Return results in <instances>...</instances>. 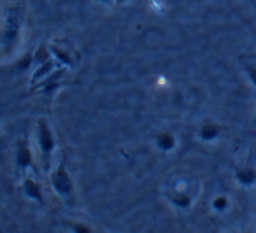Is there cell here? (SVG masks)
<instances>
[{"instance_id": "cell-1", "label": "cell", "mask_w": 256, "mask_h": 233, "mask_svg": "<svg viewBox=\"0 0 256 233\" xmlns=\"http://www.w3.org/2000/svg\"><path fill=\"white\" fill-rule=\"evenodd\" d=\"M26 16V2L25 0H11L4 8V18H2V53L9 56L16 50L22 36V28L25 25Z\"/></svg>"}, {"instance_id": "cell-2", "label": "cell", "mask_w": 256, "mask_h": 233, "mask_svg": "<svg viewBox=\"0 0 256 233\" xmlns=\"http://www.w3.org/2000/svg\"><path fill=\"white\" fill-rule=\"evenodd\" d=\"M36 140H37V148H39V152H40L44 170L50 172L51 158H53V152H54V149H56V138H54L53 128H51L50 121H48L46 118H39V120H37Z\"/></svg>"}, {"instance_id": "cell-3", "label": "cell", "mask_w": 256, "mask_h": 233, "mask_svg": "<svg viewBox=\"0 0 256 233\" xmlns=\"http://www.w3.org/2000/svg\"><path fill=\"white\" fill-rule=\"evenodd\" d=\"M51 188L53 191L62 198H72L74 196V180H72L70 172L65 166V162H62L50 176Z\"/></svg>"}, {"instance_id": "cell-4", "label": "cell", "mask_w": 256, "mask_h": 233, "mask_svg": "<svg viewBox=\"0 0 256 233\" xmlns=\"http://www.w3.org/2000/svg\"><path fill=\"white\" fill-rule=\"evenodd\" d=\"M14 162L18 170H28L34 166V152L30 148L28 140L18 138L14 146Z\"/></svg>"}, {"instance_id": "cell-5", "label": "cell", "mask_w": 256, "mask_h": 233, "mask_svg": "<svg viewBox=\"0 0 256 233\" xmlns=\"http://www.w3.org/2000/svg\"><path fill=\"white\" fill-rule=\"evenodd\" d=\"M22 190L23 194H25L28 200L36 202V204L42 205L44 204V193H42V188H40L39 180L32 176H26L22 182Z\"/></svg>"}, {"instance_id": "cell-6", "label": "cell", "mask_w": 256, "mask_h": 233, "mask_svg": "<svg viewBox=\"0 0 256 233\" xmlns=\"http://www.w3.org/2000/svg\"><path fill=\"white\" fill-rule=\"evenodd\" d=\"M58 64H60V62H58L56 58H51L50 62H46V64L36 67V70L32 72V78H30V86H32V90L36 88L37 84H40L46 78H50L56 68H60L58 67Z\"/></svg>"}, {"instance_id": "cell-7", "label": "cell", "mask_w": 256, "mask_h": 233, "mask_svg": "<svg viewBox=\"0 0 256 233\" xmlns=\"http://www.w3.org/2000/svg\"><path fill=\"white\" fill-rule=\"evenodd\" d=\"M167 200L174 205L176 208H181V210H190L193 205V196L188 191L181 190V188H174L167 193Z\"/></svg>"}, {"instance_id": "cell-8", "label": "cell", "mask_w": 256, "mask_h": 233, "mask_svg": "<svg viewBox=\"0 0 256 233\" xmlns=\"http://www.w3.org/2000/svg\"><path fill=\"white\" fill-rule=\"evenodd\" d=\"M154 144H156V148L160 149V151L172 152L176 148H178V138H176V135L172 134V132L162 130L154 135Z\"/></svg>"}, {"instance_id": "cell-9", "label": "cell", "mask_w": 256, "mask_h": 233, "mask_svg": "<svg viewBox=\"0 0 256 233\" xmlns=\"http://www.w3.org/2000/svg\"><path fill=\"white\" fill-rule=\"evenodd\" d=\"M221 132H223V128L218 123H214V121H206V123H202L198 128V138L204 142H214L216 138H220Z\"/></svg>"}, {"instance_id": "cell-10", "label": "cell", "mask_w": 256, "mask_h": 233, "mask_svg": "<svg viewBox=\"0 0 256 233\" xmlns=\"http://www.w3.org/2000/svg\"><path fill=\"white\" fill-rule=\"evenodd\" d=\"M235 180L244 188L254 186L256 184V168H252V166H244V168L235 170Z\"/></svg>"}, {"instance_id": "cell-11", "label": "cell", "mask_w": 256, "mask_h": 233, "mask_svg": "<svg viewBox=\"0 0 256 233\" xmlns=\"http://www.w3.org/2000/svg\"><path fill=\"white\" fill-rule=\"evenodd\" d=\"M51 58H54L53 51H51V44L40 42L39 46H37V50L34 51V65H36V67H39V65L50 62Z\"/></svg>"}, {"instance_id": "cell-12", "label": "cell", "mask_w": 256, "mask_h": 233, "mask_svg": "<svg viewBox=\"0 0 256 233\" xmlns=\"http://www.w3.org/2000/svg\"><path fill=\"white\" fill-rule=\"evenodd\" d=\"M51 51H53V56L56 58L62 65H65V67H72V65L76 64V60H74V56H72L70 51L64 50L60 44H56V42L51 44Z\"/></svg>"}, {"instance_id": "cell-13", "label": "cell", "mask_w": 256, "mask_h": 233, "mask_svg": "<svg viewBox=\"0 0 256 233\" xmlns=\"http://www.w3.org/2000/svg\"><path fill=\"white\" fill-rule=\"evenodd\" d=\"M232 202H230V196L228 194H216L210 202V208L218 214H224V212L230 208Z\"/></svg>"}, {"instance_id": "cell-14", "label": "cell", "mask_w": 256, "mask_h": 233, "mask_svg": "<svg viewBox=\"0 0 256 233\" xmlns=\"http://www.w3.org/2000/svg\"><path fill=\"white\" fill-rule=\"evenodd\" d=\"M67 224H68V228H70L72 232H76V233H92V232H93L92 226H90V224H84V222L68 221Z\"/></svg>"}, {"instance_id": "cell-15", "label": "cell", "mask_w": 256, "mask_h": 233, "mask_svg": "<svg viewBox=\"0 0 256 233\" xmlns=\"http://www.w3.org/2000/svg\"><path fill=\"white\" fill-rule=\"evenodd\" d=\"M32 65H34V53H30V54H25V56L16 64V67H18V70L26 72Z\"/></svg>"}, {"instance_id": "cell-16", "label": "cell", "mask_w": 256, "mask_h": 233, "mask_svg": "<svg viewBox=\"0 0 256 233\" xmlns=\"http://www.w3.org/2000/svg\"><path fill=\"white\" fill-rule=\"evenodd\" d=\"M244 72H246V76H248L249 82H251L252 86H256V67H252V65H246Z\"/></svg>"}, {"instance_id": "cell-17", "label": "cell", "mask_w": 256, "mask_h": 233, "mask_svg": "<svg viewBox=\"0 0 256 233\" xmlns=\"http://www.w3.org/2000/svg\"><path fill=\"white\" fill-rule=\"evenodd\" d=\"M95 2H100V4H106V6H109V4H116V0H95Z\"/></svg>"}, {"instance_id": "cell-18", "label": "cell", "mask_w": 256, "mask_h": 233, "mask_svg": "<svg viewBox=\"0 0 256 233\" xmlns=\"http://www.w3.org/2000/svg\"><path fill=\"white\" fill-rule=\"evenodd\" d=\"M126 2H130V0H116V4H126Z\"/></svg>"}, {"instance_id": "cell-19", "label": "cell", "mask_w": 256, "mask_h": 233, "mask_svg": "<svg viewBox=\"0 0 256 233\" xmlns=\"http://www.w3.org/2000/svg\"><path fill=\"white\" fill-rule=\"evenodd\" d=\"M249 2H256V0H249Z\"/></svg>"}, {"instance_id": "cell-20", "label": "cell", "mask_w": 256, "mask_h": 233, "mask_svg": "<svg viewBox=\"0 0 256 233\" xmlns=\"http://www.w3.org/2000/svg\"><path fill=\"white\" fill-rule=\"evenodd\" d=\"M254 58H256V54H254Z\"/></svg>"}]
</instances>
